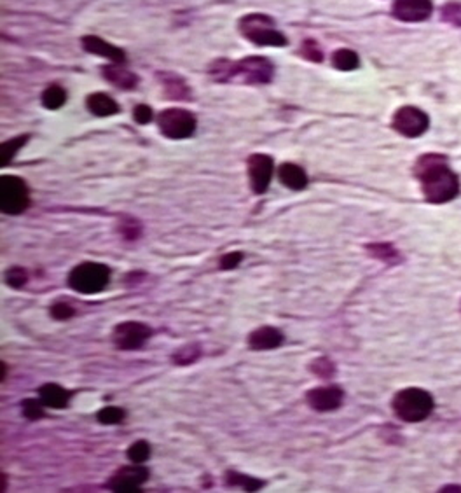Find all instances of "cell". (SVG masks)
I'll list each match as a JSON object with an SVG mask.
<instances>
[{
    "label": "cell",
    "instance_id": "8992f818",
    "mask_svg": "<svg viewBox=\"0 0 461 493\" xmlns=\"http://www.w3.org/2000/svg\"><path fill=\"white\" fill-rule=\"evenodd\" d=\"M30 205V195L23 178L16 175H4L0 182V209L4 213L18 216Z\"/></svg>",
    "mask_w": 461,
    "mask_h": 493
},
{
    "label": "cell",
    "instance_id": "277c9868",
    "mask_svg": "<svg viewBox=\"0 0 461 493\" xmlns=\"http://www.w3.org/2000/svg\"><path fill=\"white\" fill-rule=\"evenodd\" d=\"M239 32H241L243 37L248 39L255 46L281 48V46L287 44V37L280 30H276V25L267 14H246L239 21Z\"/></svg>",
    "mask_w": 461,
    "mask_h": 493
},
{
    "label": "cell",
    "instance_id": "7a4b0ae2",
    "mask_svg": "<svg viewBox=\"0 0 461 493\" xmlns=\"http://www.w3.org/2000/svg\"><path fill=\"white\" fill-rule=\"evenodd\" d=\"M210 76L217 82L239 81L245 84H267L273 79L274 67L269 60L260 56L239 60V62H227L219 60L210 67Z\"/></svg>",
    "mask_w": 461,
    "mask_h": 493
},
{
    "label": "cell",
    "instance_id": "f1b7e54d",
    "mask_svg": "<svg viewBox=\"0 0 461 493\" xmlns=\"http://www.w3.org/2000/svg\"><path fill=\"white\" fill-rule=\"evenodd\" d=\"M128 460L131 464H144L151 456V445L147 441H135L126 452Z\"/></svg>",
    "mask_w": 461,
    "mask_h": 493
},
{
    "label": "cell",
    "instance_id": "ffe728a7",
    "mask_svg": "<svg viewBox=\"0 0 461 493\" xmlns=\"http://www.w3.org/2000/svg\"><path fill=\"white\" fill-rule=\"evenodd\" d=\"M369 256H373L374 259L381 261V263L388 264V266H395L402 261V256L399 254V250L389 244H370L366 246Z\"/></svg>",
    "mask_w": 461,
    "mask_h": 493
},
{
    "label": "cell",
    "instance_id": "6da1fadb",
    "mask_svg": "<svg viewBox=\"0 0 461 493\" xmlns=\"http://www.w3.org/2000/svg\"><path fill=\"white\" fill-rule=\"evenodd\" d=\"M414 175L430 203H448L460 192V178L441 155H425L414 164Z\"/></svg>",
    "mask_w": 461,
    "mask_h": 493
},
{
    "label": "cell",
    "instance_id": "5bb4252c",
    "mask_svg": "<svg viewBox=\"0 0 461 493\" xmlns=\"http://www.w3.org/2000/svg\"><path fill=\"white\" fill-rule=\"evenodd\" d=\"M283 332L280 329L262 326L250 332L248 346L250 350H255V352H264V350L278 348L283 343Z\"/></svg>",
    "mask_w": 461,
    "mask_h": 493
},
{
    "label": "cell",
    "instance_id": "d4e9b609",
    "mask_svg": "<svg viewBox=\"0 0 461 493\" xmlns=\"http://www.w3.org/2000/svg\"><path fill=\"white\" fill-rule=\"evenodd\" d=\"M65 102H67V93L65 89L58 84L49 86V88H46L44 93H42V105L49 110L60 109Z\"/></svg>",
    "mask_w": 461,
    "mask_h": 493
},
{
    "label": "cell",
    "instance_id": "d6986e66",
    "mask_svg": "<svg viewBox=\"0 0 461 493\" xmlns=\"http://www.w3.org/2000/svg\"><path fill=\"white\" fill-rule=\"evenodd\" d=\"M86 105H88L89 112H93L98 117H109L119 112V103L112 98V96L105 95V93H93L86 98Z\"/></svg>",
    "mask_w": 461,
    "mask_h": 493
},
{
    "label": "cell",
    "instance_id": "83f0119b",
    "mask_svg": "<svg viewBox=\"0 0 461 493\" xmlns=\"http://www.w3.org/2000/svg\"><path fill=\"white\" fill-rule=\"evenodd\" d=\"M117 231H119V235L124 238V240L133 242L142 237V224L138 223L137 219H133V217L126 216L121 219L119 226H117Z\"/></svg>",
    "mask_w": 461,
    "mask_h": 493
},
{
    "label": "cell",
    "instance_id": "1f68e13d",
    "mask_svg": "<svg viewBox=\"0 0 461 493\" xmlns=\"http://www.w3.org/2000/svg\"><path fill=\"white\" fill-rule=\"evenodd\" d=\"M28 282V273L25 268L13 266L6 271V284L13 289L25 287Z\"/></svg>",
    "mask_w": 461,
    "mask_h": 493
},
{
    "label": "cell",
    "instance_id": "8d00e7d4",
    "mask_svg": "<svg viewBox=\"0 0 461 493\" xmlns=\"http://www.w3.org/2000/svg\"><path fill=\"white\" fill-rule=\"evenodd\" d=\"M133 117L138 124H147L152 121V109L149 105H137L133 110Z\"/></svg>",
    "mask_w": 461,
    "mask_h": 493
},
{
    "label": "cell",
    "instance_id": "4dcf8cb0",
    "mask_svg": "<svg viewBox=\"0 0 461 493\" xmlns=\"http://www.w3.org/2000/svg\"><path fill=\"white\" fill-rule=\"evenodd\" d=\"M44 402L41 399H25L21 402V411H23V416L28 418V420H39V418L44 416Z\"/></svg>",
    "mask_w": 461,
    "mask_h": 493
},
{
    "label": "cell",
    "instance_id": "ba28073f",
    "mask_svg": "<svg viewBox=\"0 0 461 493\" xmlns=\"http://www.w3.org/2000/svg\"><path fill=\"white\" fill-rule=\"evenodd\" d=\"M392 126L393 130L399 131L403 137L416 138L421 137V135L428 130V126H430V117L427 116V112L417 109V107L406 105L396 110L392 119Z\"/></svg>",
    "mask_w": 461,
    "mask_h": 493
},
{
    "label": "cell",
    "instance_id": "f35d334b",
    "mask_svg": "<svg viewBox=\"0 0 461 493\" xmlns=\"http://www.w3.org/2000/svg\"><path fill=\"white\" fill-rule=\"evenodd\" d=\"M2 492H6V474H2Z\"/></svg>",
    "mask_w": 461,
    "mask_h": 493
},
{
    "label": "cell",
    "instance_id": "3957f363",
    "mask_svg": "<svg viewBox=\"0 0 461 493\" xmlns=\"http://www.w3.org/2000/svg\"><path fill=\"white\" fill-rule=\"evenodd\" d=\"M392 408L400 420L416 423V421H423L430 416V413L434 411V399L423 388H403V390L396 392V395L393 397Z\"/></svg>",
    "mask_w": 461,
    "mask_h": 493
},
{
    "label": "cell",
    "instance_id": "cb8c5ba5",
    "mask_svg": "<svg viewBox=\"0 0 461 493\" xmlns=\"http://www.w3.org/2000/svg\"><path fill=\"white\" fill-rule=\"evenodd\" d=\"M332 65L338 70H345V72L355 70L360 65L359 55L355 51H352V49H338L332 55Z\"/></svg>",
    "mask_w": 461,
    "mask_h": 493
},
{
    "label": "cell",
    "instance_id": "ac0fdd59",
    "mask_svg": "<svg viewBox=\"0 0 461 493\" xmlns=\"http://www.w3.org/2000/svg\"><path fill=\"white\" fill-rule=\"evenodd\" d=\"M278 177L285 188L292 189V191H302L307 185V175L301 166L294 163H283L278 170Z\"/></svg>",
    "mask_w": 461,
    "mask_h": 493
},
{
    "label": "cell",
    "instance_id": "74e56055",
    "mask_svg": "<svg viewBox=\"0 0 461 493\" xmlns=\"http://www.w3.org/2000/svg\"><path fill=\"white\" fill-rule=\"evenodd\" d=\"M441 492H461V487H444Z\"/></svg>",
    "mask_w": 461,
    "mask_h": 493
},
{
    "label": "cell",
    "instance_id": "f546056e",
    "mask_svg": "<svg viewBox=\"0 0 461 493\" xmlns=\"http://www.w3.org/2000/svg\"><path fill=\"white\" fill-rule=\"evenodd\" d=\"M126 413H124L123 408H117V406H107V408L100 409L96 418H98L100 423L103 425H117L124 420Z\"/></svg>",
    "mask_w": 461,
    "mask_h": 493
},
{
    "label": "cell",
    "instance_id": "7c38bea8",
    "mask_svg": "<svg viewBox=\"0 0 461 493\" xmlns=\"http://www.w3.org/2000/svg\"><path fill=\"white\" fill-rule=\"evenodd\" d=\"M307 405L314 411L328 413V411L338 409L345 401V390L338 385H327V387L311 388L306 394Z\"/></svg>",
    "mask_w": 461,
    "mask_h": 493
},
{
    "label": "cell",
    "instance_id": "5b68a950",
    "mask_svg": "<svg viewBox=\"0 0 461 493\" xmlns=\"http://www.w3.org/2000/svg\"><path fill=\"white\" fill-rule=\"evenodd\" d=\"M110 280L109 266L102 263H82L69 273V285L79 294H98Z\"/></svg>",
    "mask_w": 461,
    "mask_h": 493
},
{
    "label": "cell",
    "instance_id": "4fadbf2b",
    "mask_svg": "<svg viewBox=\"0 0 461 493\" xmlns=\"http://www.w3.org/2000/svg\"><path fill=\"white\" fill-rule=\"evenodd\" d=\"M432 11V0H395L392 7L393 16L406 23H421L430 18Z\"/></svg>",
    "mask_w": 461,
    "mask_h": 493
},
{
    "label": "cell",
    "instance_id": "52a82bcc",
    "mask_svg": "<svg viewBox=\"0 0 461 493\" xmlns=\"http://www.w3.org/2000/svg\"><path fill=\"white\" fill-rule=\"evenodd\" d=\"M159 131L171 140H184L196 131V117L184 109H166L157 117Z\"/></svg>",
    "mask_w": 461,
    "mask_h": 493
},
{
    "label": "cell",
    "instance_id": "7402d4cb",
    "mask_svg": "<svg viewBox=\"0 0 461 493\" xmlns=\"http://www.w3.org/2000/svg\"><path fill=\"white\" fill-rule=\"evenodd\" d=\"M163 86L170 100H189L191 96V89L177 76H163Z\"/></svg>",
    "mask_w": 461,
    "mask_h": 493
},
{
    "label": "cell",
    "instance_id": "4316f807",
    "mask_svg": "<svg viewBox=\"0 0 461 493\" xmlns=\"http://www.w3.org/2000/svg\"><path fill=\"white\" fill-rule=\"evenodd\" d=\"M309 371L320 380H330L335 376V364L328 357H318V359L311 360Z\"/></svg>",
    "mask_w": 461,
    "mask_h": 493
},
{
    "label": "cell",
    "instance_id": "d590c367",
    "mask_svg": "<svg viewBox=\"0 0 461 493\" xmlns=\"http://www.w3.org/2000/svg\"><path fill=\"white\" fill-rule=\"evenodd\" d=\"M245 259V254L239 252V250H234V252H227L220 257V270H234V268L239 266V263Z\"/></svg>",
    "mask_w": 461,
    "mask_h": 493
},
{
    "label": "cell",
    "instance_id": "44dd1931",
    "mask_svg": "<svg viewBox=\"0 0 461 493\" xmlns=\"http://www.w3.org/2000/svg\"><path fill=\"white\" fill-rule=\"evenodd\" d=\"M224 480H226L227 487H239L245 492H257L264 487V481L252 476H246V474L236 473V471H227Z\"/></svg>",
    "mask_w": 461,
    "mask_h": 493
},
{
    "label": "cell",
    "instance_id": "603a6c76",
    "mask_svg": "<svg viewBox=\"0 0 461 493\" xmlns=\"http://www.w3.org/2000/svg\"><path fill=\"white\" fill-rule=\"evenodd\" d=\"M201 353L203 350L198 343H189V345L180 346V348L171 355V362L177 364V366H191L196 360H199Z\"/></svg>",
    "mask_w": 461,
    "mask_h": 493
},
{
    "label": "cell",
    "instance_id": "8fae6325",
    "mask_svg": "<svg viewBox=\"0 0 461 493\" xmlns=\"http://www.w3.org/2000/svg\"><path fill=\"white\" fill-rule=\"evenodd\" d=\"M246 168H248V180L252 191L255 195H264L269 188L271 178H273V158L267 155H252L246 162Z\"/></svg>",
    "mask_w": 461,
    "mask_h": 493
},
{
    "label": "cell",
    "instance_id": "30bf717a",
    "mask_svg": "<svg viewBox=\"0 0 461 493\" xmlns=\"http://www.w3.org/2000/svg\"><path fill=\"white\" fill-rule=\"evenodd\" d=\"M149 480V469L142 464H133V466L121 467L119 471L112 474L107 487L112 492H140V487Z\"/></svg>",
    "mask_w": 461,
    "mask_h": 493
},
{
    "label": "cell",
    "instance_id": "9a60e30c",
    "mask_svg": "<svg viewBox=\"0 0 461 493\" xmlns=\"http://www.w3.org/2000/svg\"><path fill=\"white\" fill-rule=\"evenodd\" d=\"M82 48H84V51L91 53V55L103 56V58L110 60V62L114 63L126 62V55H124L123 49L110 44V42L103 41V39L96 37V35H86V37H82Z\"/></svg>",
    "mask_w": 461,
    "mask_h": 493
},
{
    "label": "cell",
    "instance_id": "d6a6232c",
    "mask_svg": "<svg viewBox=\"0 0 461 493\" xmlns=\"http://www.w3.org/2000/svg\"><path fill=\"white\" fill-rule=\"evenodd\" d=\"M442 21L461 28V2H448L441 11Z\"/></svg>",
    "mask_w": 461,
    "mask_h": 493
},
{
    "label": "cell",
    "instance_id": "9c48e42d",
    "mask_svg": "<svg viewBox=\"0 0 461 493\" xmlns=\"http://www.w3.org/2000/svg\"><path fill=\"white\" fill-rule=\"evenodd\" d=\"M151 327L142 322H123L114 327L112 341L116 348L123 352H133V350L142 348L151 338Z\"/></svg>",
    "mask_w": 461,
    "mask_h": 493
},
{
    "label": "cell",
    "instance_id": "e0dca14e",
    "mask_svg": "<svg viewBox=\"0 0 461 493\" xmlns=\"http://www.w3.org/2000/svg\"><path fill=\"white\" fill-rule=\"evenodd\" d=\"M103 77L110 82V84L117 86L121 89H133L138 84L137 74H133L131 70L121 67V63H112L102 69Z\"/></svg>",
    "mask_w": 461,
    "mask_h": 493
},
{
    "label": "cell",
    "instance_id": "484cf974",
    "mask_svg": "<svg viewBox=\"0 0 461 493\" xmlns=\"http://www.w3.org/2000/svg\"><path fill=\"white\" fill-rule=\"evenodd\" d=\"M27 140H28V135H21V137L11 138V140L4 142L2 147H0V164H2V166H7V164L13 162V158L18 155V151L23 147Z\"/></svg>",
    "mask_w": 461,
    "mask_h": 493
},
{
    "label": "cell",
    "instance_id": "2e32d148",
    "mask_svg": "<svg viewBox=\"0 0 461 493\" xmlns=\"http://www.w3.org/2000/svg\"><path fill=\"white\" fill-rule=\"evenodd\" d=\"M72 392H69L67 388L60 387L56 383H46L39 388V399L44 402V406L53 409H62L69 406Z\"/></svg>",
    "mask_w": 461,
    "mask_h": 493
},
{
    "label": "cell",
    "instance_id": "836d02e7",
    "mask_svg": "<svg viewBox=\"0 0 461 493\" xmlns=\"http://www.w3.org/2000/svg\"><path fill=\"white\" fill-rule=\"evenodd\" d=\"M49 313H51V317L55 320H69L76 315V310H74V306L69 305V303L58 301L49 308Z\"/></svg>",
    "mask_w": 461,
    "mask_h": 493
},
{
    "label": "cell",
    "instance_id": "e575fe53",
    "mask_svg": "<svg viewBox=\"0 0 461 493\" xmlns=\"http://www.w3.org/2000/svg\"><path fill=\"white\" fill-rule=\"evenodd\" d=\"M301 55L309 62H321L323 60V53H321L320 46L314 41H305L301 46Z\"/></svg>",
    "mask_w": 461,
    "mask_h": 493
}]
</instances>
